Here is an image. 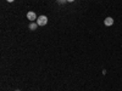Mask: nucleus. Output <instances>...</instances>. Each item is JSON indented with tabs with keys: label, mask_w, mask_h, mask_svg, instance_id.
<instances>
[{
	"label": "nucleus",
	"mask_w": 122,
	"mask_h": 91,
	"mask_svg": "<svg viewBox=\"0 0 122 91\" xmlns=\"http://www.w3.org/2000/svg\"><path fill=\"white\" fill-rule=\"evenodd\" d=\"M27 18L29 19V21H32V22H33L34 19L37 18V15H36L33 11H29V12H27Z\"/></svg>",
	"instance_id": "obj_3"
},
{
	"label": "nucleus",
	"mask_w": 122,
	"mask_h": 91,
	"mask_svg": "<svg viewBox=\"0 0 122 91\" xmlns=\"http://www.w3.org/2000/svg\"><path fill=\"white\" fill-rule=\"evenodd\" d=\"M37 28H38V23H34V22H32V23L29 24V29H30V30H36Z\"/></svg>",
	"instance_id": "obj_4"
},
{
	"label": "nucleus",
	"mask_w": 122,
	"mask_h": 91,
	"mask_svg": "<svg viewBox=\"0 0 122 91\" xmlns=\"http://www.w3.org/2000/svg\"><path fill=\"white\" fill-rule=\"evenodd\" d=\"M104 24L106 26V27H111L114 24V18L112 17H106L105 19H104Z\"/></svg>",
	"instance_id": "obj_2"
},
{
	"label": "nucleus",
	"mask_w": 122,
	"mask_h": 91,
	"mask_svg": "<svg viewBox=\"0 0 122 91\" xmlns=\"http://www.w3.org/2000/svg\"><path fill=\"white\" fill-rule=\"evenodd\" d=\"M7 3H12V1H15V0H6Z\"/></svg>",
	"instance_id": "obj_6"
},
{
	"label": "nucleus",
	"mask_w": 122,
	"mask_h": 91,
	"mask_svg": "<svg viewBox=\"0 0 122 91\" xmlns=\"http://www.w3.org/2000/svg\"><path fill=\"white\" fill-rule=\"evenodd\" d=\"M37 23H38V26H39V27H42V26H46V23H48V17H46V16H44V15L39 16V17L37 18Z\"/></svg>",
	"instance_id": "obj_1"
},
{
	"label": "nucleus",
	"mask_w": 122,
	"mask_h": 91,
	"mask_svg": "<svg viewBox=\"0 0 122 91\" xmlns=\"http://www.w3.org/2000/svg\"><path fill=\"white\" fill-rule=\"evenodd\" d=\"M15 91H21V90H15Z\"/></svg>",
	"instance_id": "obj_7"
},
{
	"label": "nucleus",
	"mask_w": 122,
	"mask_h": 91,
	"mask_svg": "<svg viewBox=\"0 0 122 91\" xmlns=\"http://www.w3.org/2000/svg\"><path fill=\"white\" fill-rule=\"evenodd\" d=\"M66 1H68V3H73L75 0H66Z\"/></svg>",
	"instance_id": "obj_5"
}]
</instances>
